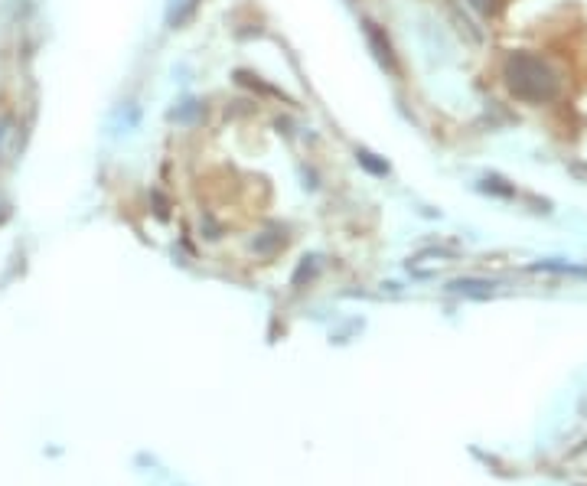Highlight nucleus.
I'll list each match as a JSON object with an SVG mask.
<instances>
[{
  "label": "nucleus",
  "instance_id": "f257e3e1",
  "mask_svg": "<svg viewBox=\"0 0 587 486\" xmlns=\"http://www.w3.org/2000/svg\"><path fill=\"white\" fill-rule=\"evenodd\" d=\"M10 141H14V124H10V121H4V124H0V160H7Z\"/></svg>",
  "mask_w": 587,
  "mask_h": 486
},
{
  "label": "nucleus",
  "instance_id": "f03ea898",
  "mask_svg": "<svg viewBox=\"0 0 587 486\" xmlns=\"http://www.w3.org/2000/svg\"><path fill=\"white\" fill-rule=\"evenodd\" d=\"M4 215H7V203H4V199H0V219H4Z\"/></svg>",
  "mask_w": 587,
  "mask_h": 486
}]
</instances>
